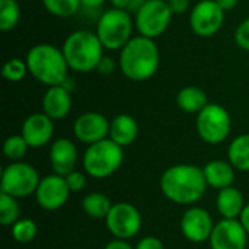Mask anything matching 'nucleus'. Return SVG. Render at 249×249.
Wrapping results in <instances>:
<instances>
[{"label":"nucleus","mask_w":249,"mask_h":249,"mask_svg":"<svg viewBox=\"0 0 249 249\" xmlns=\"http://www.w3.org/2000/svg\"><path fill=\"white\" fill-rule=\"evenodd\" d=\"M10 232H12V238L19 242V244H29L36 238L38 233V226L36 223L29 219V217H23L19 219L16 223H13L10 226Z\"/></svg>","instance_id":"bb28decb"},{"label":"nucleus","mask_w":249,"mask_h":249,"mask_svg":"<svg viewBox=\"0 0 249 249\" xmlns=\"http://www.w3.org/2000/svg\"><path fill=\"white\" fill-rule=\"evenodd\" d=\"M63 54L69 69L77 73H89L96 70L104 57V45L96 32L79 29L71 32L63 42Z\"/></svg>","instance_id":"20e7f679"},{"label":"nucleus","mask_w":249,"mask_h":249,"mask_svg":"<svg viewBox=\"0 0 249 249\" xmlns=\"http://www.w3.org/2000/svg\"><path fill=\"white\" fill-rule=\"evenodd\" d=\"M82 209L90 219H107L112 209V203L108 196L102 193H89L82 200Z\"/></svg>","instance_id":"b1692460"},{"label":"nucleus","mask_w":249,"mask_h":249,"mask_svg":"<svg viewBox=\"0 0 249 249\" xmlns=\"http://www.w3.org/2000/svg\"><path fill=\"white\" fill-rule=\"evenodd\" d=\"M104 249H134V247H131L128 241L124 239H112L105 245Z\"/></svg>","instance_id":"c9c22d12"},{"label":"nucleus","mask_w":249,"mask_h":249,"mask_svg":"<svg viewBox=\"0 0 249 249\" xmlns=\"http://www.w3.org/2000/svg\"><path fill=\"white\" fill-rule=\"evenodd\" d=\"M235 41L239 48L249 53V18L242 20L235 31Z\"/></svg>","instance_id":"2f4dec72"},{"label":"nucleus","mask_w":249,"mask_h":249,"mask_svg":"<svg viewBox=\"0 0 249 249\" xmlns=\"http://www.w3.org/2000/svg\"><path fill=\"white\" fill-rule=\"evenodd\" d=\"M179 228L182 236L187 241L193 244H203L210 239L212 232L214 229V223L206 209L190 206L181 217Z\"/></svg>","instance_id":"f8f14e48"},{"label":"nucleus","mask_w":249,"mask_h":249,"mask_svg":"<svg viewBox=\"0 0 249 249\" xmlns=\"http://www.w3.org/2000/svg\"><path fill=\"white\" fill-rule=\"evenodd\" d=\"M196 128L198 137L207 144L223 143L232 130V118L228 109L219 104H209L197 114Z\"/></svg>","instance_id":"0eeeda50"},{"label":"nucleus","mask_w":249,"mask_h":249,"mask_svg":"<svg viewBox=\"0 0 249 249\" xmlns=\"http://www.w3.org/2000/svg\"><path fill=\"white\" fill-rule=\"evenodd\" d=\"M42 112L53 121L66 118L71 109V92L63 85L50 86L42 96Z\"/></svg>","instance_id":"a211bd4d"},{"label":"nucleus","mask_w":249,"mask_h":249,"mask_svg":"<svg viewBox=\"0 0 249 249\" xmlns=\"http://www.w3.org/2000/svg\"><path fill=\"white\" fill-rule=\"evenodd\" d=\"M42 4L48 13L57 18H70L82 7L80 0H42Z\"/></svg>","instance_id":"cd10ccee"},{"label":"nucleus","mask_w":249,"mask_h":249,"mask_svg":"<svg viewBox=\"0 0 249 249\" xmlns=\"http://www.w3.org/2000/svg\"><path fill=\"white\" fill-rule=\"evenodd\" d=\"M69 197L70 190L67 187L66 178L57 174L41 178L39 185L35 191L38 206L47 212H55L61 209L67 203Z\"/></svg>","instance_id":"ddd939ff"},{"label":"nucleus","mask_w":249,"mask_h":249,"mask_svg":"<svg viewBox=\"0 0 249 249\" xmlns=\"http://www.w3.org/2000/svg\"><path fill=\"white\" fill-rule=\"evenodd\" d=\"M142 213L140 210L125 201L112 204L111 212L105 219L108 232L115 239L128 241L134 238L142 229Z\"/></svg>","instance_id":"9d476101"},{"label":"nucleus","mask_w":249,"mask_h":249,"mask_svg":"<svg viewBox=\"0 0 249 249\" xmlns=\"http://www.w3.org/2000/svg\"><path fill=\"white\" fill-rule=\"evenodd\" d=\"M20 134L31 149H41L47 146L54 136V121L44 112L31 114L25 118Z\"/></svg>","instance_id":"dca6fc26"},{"label":"nucleus","mask_w":249,"mask_h":249,"mask_svg":"<svg viewBox=\"0 0 249 249\" xmlns=\"http://www.w3.org/2000/svg\"><path fill=\"white\" fill-rule=\"evenodd\" d=\"M20 219V206L18 203V198L0 194V223L3 226H12Z\"/></svg>","instance_id":"a878e982"},{"label":"nucleus","mask_w":249,"mask_h":249,"mask_svg":"<svg viewBox=\"0 0 249 249\" xmlns=\"http://www.w3.org/2000/svg\"><path fill=\"white\" fill-rule=\"evenodd\" d=\"M239 222L242 223L244 229L247 231V233H248L249 236V203L245 206V209H244V212H242V214L239 217Z\"/></svg>","instance_id":"58836bf2"},{"label":"nucleus","mask_w":249,"mask_h":249,"mask_svg":"<svg viewBox=\"0 0 249 249\" xmlns=\"http://www.w3.org/2000/svg\"><path fill=\"white\" fill-rule=\"evenodd\" d=\"M39 181L41 178L32 165L23 160L10 162L1 171L0 191L15 198H25L35 194Z\"/></svg>","instance_id":"6e6552de"},{"label":"nucleus","mask_w":249,"mask_h":249,"mask_svg":"<svg viewBox=\"0 0 249 249\" xmlns=\"http://www.w3.org/2000/svg\"><path fill=\"white\" fill-rule=\"evenodd\" d=\"M80 3H82V7H85V9L96 10L105 3V0H80Z\"/></svg>","instance_id":"e433bc0d"},{"label":"nucleus","mask_w":249,"mask_h":249,"mask_svg":"<svg viewBox=\"0 0 249 249\" xmlns=\"http://www.w3.org/2000/svg\"><path fill=\"white\" fill-rule=\"evenodd\" d=\"M159 187L162 194L178 206H194L203 198L207 182L203 168L190 163L169 166L160 177Z\"/></svg>","instance_id":"f257e3e1"},{"label":"nucleus","mask_w":249,"mask_h":249,"mask_svg":"<svg viewBox=\"0 0 249 249\" xmlns=\"http://www.w3.org/2000/svg\"><path fill=\"white\" fill-rule=\"evenodd\" d=\"M124 162V147L118 146L109 137L88 146L83 153L82 165L85 172L95 179L112 177Z\"/></svg>","instance_id":"39448f33"},{"label":"nucleus","mask_w":249,"mask_h":249,"mask_svg":"<svg viewBox=\"0 0 249 249\" xmlns=\"http://www.w3.org/2000/svg\"><path fill=\"white\" fill-rule=\"evenodd\" d=\"M225 23V10L216 0H200L190 13L191 31L201 38L216 35Z\"/></svg>","instance_id":"9b49d317"},{"label":"nucleus","mask_w":249,"mask_h":249,"mask_svg":"<svg viewBox=\"0 0 249 249\" xmlns=\"http://www.w3.org/2000/svg\"><path fill=\"white\" fill-rule=\"evenodd\" d=\"M172 16L166 0H147L134 15V26L139 35L156 39L166 32Z\"/></svg>","instance_id":"1a4fd4ad"},{"label":"nucleus","mask_w":249,"mask_h":249,"mask_svg":"<svg viewBox=\"0 0 249 249\" xmlns=\"http://www.w3.org/2000/svg\"><path fill=\"white\" fill-rule=\"evenodd\" d=\"M174 15H182L190 9V0H166Z\"/></svg>","instance_id":"f704fd0d"},{"label":"nucleus","mask_w":249,"mask_h":249,"mask_svg":"<svg viewBox=\"0 0 249 249\" xmlns=\"http://www.w3.org/2000/svg\"><path fill=\"white\" fill-rule=\"evenodd\" d=\"M248 238L239 219H222L214 225L209 242L212 249H245Z\"/></svg>","instance_id":"4468645a"},{"label":"nucleus","mask_w":249,"mask_h":249,"mask_svg":"<svg viewBox=\"0 0 249 249\" xmlns=\"http://www.w3.org/2000/svg\"><path fill=\"white\" fill-rule=\"evenodd\" d=\"M117 69V61L112 58V57H108V55H104L96 67V71L101 73V74H112Z\"/></svg>","instance_id":"72a5a7b5"},{"label":"nucleus","mask_w":249,"mask_h":249,"mask_svg":"<svg viewBox=\"0 0 249 249\" xmlns=\"http://www.w3.org/2000/svg\"><path fill=\"white\" fill-rule=\"evenodd\" d=\"M64 178H66V182H67L70 193H80L86 187V175L80 171L74 169L70 174H67Z\"/></svg>","instance_id":"7c9ffc66"},{"label":"nucleus","mask_w":249,"mask_h":249,"mask_svg":"<svg viewBox=\"0 0 249 249\" xmlns=\"http://www.w3.org/2000/svg\"><path fill=\"white\" fill-rule=\"evenodd\" d=\"M133 28L134 22L130 12L112 7L101 15L95 32L105 50L121 51L133 38Z\"/></svg>","instance_id":"423d86ee"},{"label":"nucleus","mask_w":249,"mask_h":249,"mask_svg":"<svg viewBox=\"0 0 249 249\" xmlns=\"http://www.w3.org/2000/svg\"><path fill=\"white\" fill-rule=\"evenodd\" d=\"M216 3H217L225 12H228V10L235 9V7L238 6L239 0H216Z\"/></svg>","instance_id":"4c0bfd02"},{"label":"nucleus","mask_w":249,"mask_h":249,"mask_svg":"<svg viewBox=\"0 0 249 249\" xmlns=\"http://www.w3.org/2000/svg\"><path fill=\"white\" fill-rule=\"evenodd\" d=\"M26 73H29L28 70V64L25 60L22 58H18V57H13L10 60H7L1 69V74L3 77L7 80V82H12V83H16V82H20L25 79Z\"/></svg>","instance_id":"c756f323"},{"label":"nucleus","mask_w":249,"mask_h":249,"mask_svg":"<svg viewBox=\"0 0 249 249\" xmlns=\"http://www.w3.org/2000/svg\"><path fill=\"white\" fill-rule=\"evenodd\" d=\"M235 168L229 160H210L203 166V174L209 187L220 191L223 188L232 187L235 181Z\"/></svg>","instance_id":"6ab92c4d"},{"label":"nucleus","mask_w":249,"mask_h":249,"mask_svg":"<svg viewBox=\"0 0 249 249\" xmlns=\"http://www.w3.org/2000/svg\"><path fill=\"white\" fill-rule=\"evenodd\" d=\"M228 160L236 171L249 172V133L232 140L228 147Z\"/></svg>","instance_id":"5701e85b"},{"label":"nucleus","mask_w":249,"mask_h":249,"mask_svg":"<svg viewBox=\"0 0 249 249\" xmlns=\"http://www.w3.org/2000/svg\"><path fill=\"white\" fill-rule=\"evenodd\" d=\"M160 64V51L155 39L137 35L120 51L118 67L133 82H144L153 77Z\"/></svg>","instance_id":"f03ea898"},{"label":"nucleus","mask_w":249,"mask_h":249,"mask_svg":"<svg viewBox=\"0 0 249 249\" xmlns=\"http://www.w3.org/2000/svg\"><path fill=\"white\" fill-rule=\"evenodd\" d=\"M25 61L31 76L48 88L63 85L69 77V64L63 50L53 44L41 42L31 47Z\"/></svg>","instance_id":"7ed1b4c3"},{"label":"nucleus","mask_w":249,"mask_h":249,"mask_svg":"<svg viewBox=\"0 0 249 249\" xmlns=\"http://www.w3.org/2000/svg\"><path fill=\"white\" fill-rule=\"evenodd\" d=\"M134 249H165V244L156 236H144L137 242Z\"/></svg>","instance_id":"473e14b6"},{"label":"nucleus","mask_w":249,"mask_h":249,"mask_svg":"<svg viewBox=\"0 0 249 249\" xmlns=\"http://www.w3.org/2000/svg\"><path fill=\"white\" fill-rule=\"evenodd\" d=\"M147 0H133L131 1V4H130V9H128V12H133L134 15L143 7V4L146 3Z\"/></svg>","instance_id":"a19ab883"},{"label":"nucleus","mask_w":249,"mask_h":249,"mask_svg":"<svg viewBox=\"0 0 249 249\" xmlns=\"http://www.w3.org/2000/svg\"><path fill=\"white\" fill-rule=\"evenodd\" d=\"M121 147L133 144L139 137V124L134 117L128 114H120L109 121V136Z\"/></svg>","instance_id":"aec40b11"},{"label":"nucleus","mask_w":249,"mask_h":249,"mask_svg":"<svg viewBox=\"0 0 249 249\" xmlns=\"http://www.w3.org/2000/svg\"><path fill=\"white\" fill-rule=\"evenodd\" d=\"M109 1H111V4H112L115 9H123V10H127V12H128L130 4H131L133 0H109Z\"/></svg>","instance_id":"ea45409f"},{"label":"nucleus","mask_w":249,"mask_h":249,"mask_svg":"<svg viewBox=\"0 0 249 249\" xmlns=\"http://www.w3.org/2000/svg\"><path fill=\"white\" fill-rule=\"evenodd\" d=\"M29 146L26 140L22 137V134H13L9 136L3 143V155L10 162H20L23 156L26 155Z\"/></svg>","instance_id":"c85d7f7f"},{"label":"nucleus","mask_w":249,"mask_h":249,"mask_svg":"<svg viewBox=\"0 0 249 249\" xmlns=\"http://www.w3.org/2000/svg\"><path fill=\"white\" fill-rule=\"evenodd\" d=\"M207 93L198 86H185L177 95V105L187 114H198L209 105Z\"/></svg>","instance_id":"4be33fe9"},{"label":"nucleus","mask_w":249,"mask_h":249,"mask_svg":"<svg viewBox=\"0 0 249 249\" xmlns=\"http://www.w3.org/2000/svg\"><path fill=\"white\" fill-rule=\"evenodd\" d=\"M74 137L83 144H93L109 136V121L105 115L95 111H88L79 115L73 124Z\"/></svg>","instance_id":"2eb2a0df"},{"label":"nucleus","mask_w":249,"mask_h":249,"mask_svg":"<svg viewBox=\"0 0 249 249\" xmlns=\"http://www.w3.org/2000/svg\"><path fill=\"white\" fill-rule=\"evenodd\" d=\"M77 147L69 139H57L50 147V165L53 172L61 177H66L76 169L77 163Z\"/></svg>","instance_id":"f3484780"},{"label":"nucleus","mask_w":249,"mask_h":249,"mask_svg":"<svg viewBox=\"0 0 249 249\" xmlns=\"http://www.w3.org/2000/svg\"><path fill=\"white\" fill-rule=\"evenodd\" d=\"M20 20V6L16 0H0V29L9 32Z\"/></svg>","instance_id":"393cba45"},{"label":"nucleus","mask_w":249,"mask_h":249,"mask_svg":"<svg viewBox=\"0 0 249 249\" xmlns=\"http://www.w3.org/2000/svg\"><path fill=\"white\" fill-rule=\"evenodd\" d=\"M245 206L244 194L233 185L220 190L216 196V209L222 219H239Z\"/></svg>","instance_id":"412c9836"}]
</instances>
